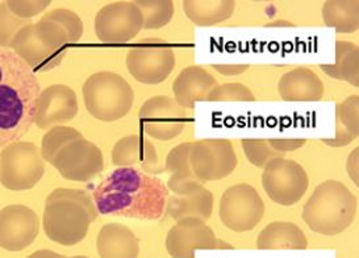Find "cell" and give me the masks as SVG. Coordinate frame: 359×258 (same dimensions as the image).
Instances as JSON below:
<instances>
[{"label": "cell", "instance_id": "1", "mask_svg": "<svg viewBox=\"0 0 359 258\" xmlns=\"http://www.w3.org/2000/svg\"><path fill=\"white\" fill-rule=\"evenodd\" d=\"M168 195L161 179L132 168H118L94 190L100 214L145 220L161 217Z\"/></svg>", "mask_w": 359, "mask_h": 258}, {"label": "cell", "instance_id": "2", "mask_svg": "<svg viewBox=\"0 0 359 258\" xmlns=\"http://www.w3.org/2000/svg\"><path fill=\"white\" fill-rule=\"evenodd\" d=\"M41 87L11 49H0V148L22 139L34 124Z\"/></svg>", "mask_w": 359, "mask_h": 258}, {"label": "cell", "instance_id": "3", "mask_svg": "<svg viewBox=\"0 0 359 258\" xmlns=\"http://www.w3.org/2000/svg\"><path fill=\"white\" fill-rule=\"evenodd\" d=\"M96 217L97 208L86 191L57 189L45 202L43 231L54 243L73 247L85 240Z\"/></svg>", "mask_w": 359, "mask_h": 258}, {"label": "cell", "instance_id": "4", "mask_svg": "<svg viewBox=\"0 0 359 258\" xmlns=\"http://www.w3.org/2000/svg\"><path fill=\"white\" fill-rule=\"evenodd\" d=\"M357 214V198L342 182L329 179L318 184L303 208L311 231L336 236L346 231Z\"/></svg>", "mask_w": 359, "mask_h": 258}, {"label": "cell", "instance_id": "5", "mask_svg": "<svg viewBox=\"0 0 359 258\" xmlns=\"http://www.w3.org/2000/svg\"><path fill=\"white\" fill-rule=\"evenodd\" d=\"M69 45L64 29L43 18L16 34L11 50L33 73L50 72L62 62Z\"/></svg>", "mask_w": 359, "mask_h": 258}, {"label": "cell", "instance_id": "6", "mask_svg": "<svg viewBox=\"0 0 359 258\" xmlns=\"http://www.w3.org/2000/svg\"><path fill=\"white\" fill-rule=\"evenodd\" d=\"M82 94L88 114L107 123L127 116L135 102L132 86L112 72L93 74L86 81Z\"/></svg>", "mask_w": 359, "mask_h": 258}, {"label": "cell", "instance_id": "7", "mask_svg": "<svg viewBox=\"0 0 359 258\" xmlns=\"http://www.w3.org/2000/svg\"><path fill=\"white\" fill-rule=\"evenodd\" d=\"M45 161L36 144L16 141L0 153V183L11 191L31 190L43 179Z\"/></svg>", "mask_w": 359, "mask_h": 258}, {"label": "cell", "instance_id": "8", "mask_svg": "<svg viewBox=\"0 0 359 258\" xmlns=\"http://www.w3.org/2000/svg\"><path fill=\"white\" fill-rule=\"evenodd\" d=\"M127 67L140 83L159 85L175 67V54L169 43L159 39H148L136 43L127 55Z\"/></svg>", "mask_w": 359, "mask_h": 258}, {"label": "cell", "instance_id": "9", "mask_svg": "<svg viewBox=\"0 0 359 258\" xmlns=\"http://www.w3.org/2000/svg\"><path fill=\"white\" fill-rule=\"evenodd\" d=\"M219 214L222 224L233 232H249L264 219V201L253 186L240 183L224 191Z\"/></svg>", "mask_w": 359, "mask_h": 258}, {"label": "cell", "instance_id": "10", "mask_svg": "<svg viewBox=\"0 0 359 258\" xmlns=\"http://www.w3.org/2000/svg\"><path fill=\"white\" fill-rule=\"evenodd\" d=\"M262 186L276 205H294L306 195L309 177L299 162L275 158L264 169Z\"/></svg>", "mask_w": 359, "mask_h": 258}, {"label": "cell", "instance_id": "11", "mask_svg": "<svg viewBox=\"0 0 359 258\" xmlns=\"http://www.w3.org/2000/svg\"><path fill=\"white\" fill-rule=\"evenodd\" d=\"M191 168L201 182L219 181L231 175L237 168L233 144L226 139H204L192 142Z\"/></svg>", "mask_w": 359, "mask_h": 258}, {"label": "cell", "instance_id": "12", "mask_svg": "<svg viewBox=\"0 0 359 258\" xmlns=\"http://www.w3.org/2000/svg\"><path fill=\"white\" fill-rule=\"evenodd\" d=\"M138 118L142 130L161 141L178 137L189 121L186 108L180 106L174 97L165 95L148 99L140 109Z\"/></svg>", "mask_w": 359, "mask_h": 258}, {"label": "cell", "instance_id": "13", "mask_svg": "<svg viewBox=\"0 0 359 258\" xmlns=\"http://www.w3.org/2000/svg\"><path fill=\"white\" fill-rule=\"evenodd\" d=\"M142 13L135 1H115L96 13L95 33L100 41L126 43L142 29Z\"/></svg>", "mask_w": 359, "mask_h": 258}, {"label": "cell", "instance_id": "14", "mask_svg": "<svg viewBox=\"0 0 359 258\" xmlns=\"http://www.w3.org/2000/svg\"><path fill=\"white\" fill-rule=\"evenodd\" d=\"M232 249L220 241L211 226L198 217H184L168 232L166 250L172 258H195L196 250Z\"/></svg>", "mask_w": 359, "mask_h": 258}, {"label": "cell", "instance_id": "15", "mask_svg": "<svg viewBox=\"0 0 359 258\" xmlns=\"http://www.w3.org/2000/svg\"><path fill=\"white\" fill-rule=\"evenodd\" d=\"M52 165L67 181L88 182L102 172L104 158L96 144L82 137L66 145Z\"/></svg>", "mask_w": 359, "mask_h": 258}, {"label": "cell", "instance_id": "16", "mask_svg": "<svg viewBox=\"0 0 359 258\" xmlns=\"http://www.w3.org/2000/svg\"><path fill=\"white\" fill-rule=\"evenodd\" d=\"M40 220L32 208L12 205L0 210V247L22 252L31 247L39 235Z\"/></svg>", "mask_w": 359, "mask_h": 258}, {"label": "cell", "instance_id": "17", "mask_svg": "<svg viewBox=\"0 0 359 258\" xmlns=\"http://www.w3.org/2000/svg\"><path fill=\"white\" fill-rule=\"evenodd\" d=\"M78 97L72 87L49 86L39 97L34 124L41 129L58 127L73 120L78 115Z\"/></svg>", "mask_w": 359, "mask_h": 258}, {"label": "cell", "instance_id": "18", "mask_svg": "<svg viewBox=\"0 0 359 258\" xmlns=\"http://www.w3.org/2000/svg\"><path fill=\"white\" fill-rule=\"evenodd\" d=\"M112 162L120 168H132L156 175L163 172L156 147L142 136L130 135L117 141L112 149Z\"/></svg>", "mask_w": 359, "mask_h": 258}, {"label": "cell", "instance_id": "19", "mask_svg": "<svg viewBox=\"0 0 359 258\" xmlns=\"http://www.w3.org/2000/svg\"><path fill=\"white\" fill-rule=\"evenodd\" d=\"M217 81L201 66H189L183 69L174 81L172 91L177 103L183 108L195 107L196 102H207Z\"/></svg>", "mask_w": 359, "mask_h": 258}, {"label": "cell", "instance_id": "20", "mask_svg": "<svg viewBox=\"0 0 359 258\" xmlns=\"http://www.w3.org/2000/svg\"><path fill=\"white\" fill-rule=\"evenodd\" d=\"M191 142H183L172 148L166 157L165 170L171 172L168 187L175 195H190L204 187L191 168Z\"/></svg>", "mask_w": 359, "mask_h": 258}, {"label": "cell", "instance_id": "21", "mask_svg": "<svg viewBox=\"0 0 359 258\" xmlns=\"http://www.w3.org/2000/svg\"><path fill=\"white\" fill-rule=\"evenodd\" d=\"M278 91L285 102H318L324 97V85L312 70L297 67L280 78Z\"/></svg>", "mask_w": 359, "mask_h": 258}, {"label": "cell", "instance_id": "22", "mask_svg": "<svg viewBox=\"0 0 359 258\" xmlns=\"http://www.w3.org/2000/svg\"><path fill=\"white\" fill-rule=\"evenodd\" d=\"M96 247L100 258H138L140 243L136 235L124 224L108 223L102 226Z\"/></svg>", "mask_w": 359, "mask_h": 258}, {"label": "cell", "instance_id": "23", "mask_svg": "<svg viewBox=\"0 0 359 258\" xmlns=\"http://www.w3.org/2000/svg\"><path fill=\"white\" fill-rule=\"evenodd\" d=\"M259 250H304L308 247L304 232L291 222H274L261 231L257 238Z\"/></svg>", "mask_w": 359, "mask_h": 258}, {"label": "cell", "instance_id": "24", "mask_svg": "<svg viewBox=\"0 0 359 258\" xmlns=\"http://www.w3.org/2000/svg\"><path fill=\"white\" fill-rule=\"evenodd\" d=\"M166 208L175 222L184 217H198L205 222L213 211V195L205 187L190 195H174L170 196Z\"/></svg>", "mask_w": 359, "mask_h": 258}, {"label": "cell", "instance_id": "25", "mask_svg": "<svg viewBox=\"0 0 359 258\" xmlns=\"http://www.w3.org/2000/svg\"><path fill=\"white\" fill-rule=\"evenodd\" d=\"M359 136V97L351 95L336 106V136L324 139L329 147H346Z\"/></svg>", "mask_w": 359, "mask_h": 258}, {"label": "cell", "instance_id": "26", "mask_svg": "<svg viewBox=\"0 0 359 258\" xmlns=\"http://www.w3.org/2000/svg\"><path fill=\"white\" fill-rule=\"evenodd\" d=\"M232 0H186L183 10L191 22L201 27H211L228 20L234 12Z\"/></svg>", "mask_w": 359, "mask_h": 258}, {"label": "cell", "instance_id": "27", "mask_svg": "<svg viewBox=\"0 0 359 258\" xmlns=\"http://www.w3.org/2000/svg\"><path fill=\"white\" fill-rule=\"evenodd\" d=\"M327 76L359 86V49L348 41L336 43V62L320 66Z\"/></svg>", "mask_w": 359, "mask_h": 258}, {"label": "cell", "instance_id": "28", "mask_svg": "<svg viewBox=\"0 0 359 258\" xmlns=\"http://www.w3.org/2000/svg\"><path fill=\"white\" fill-rule=\"evenodd\" d=\"M323 19L337 33L357 32L359 28L358 0H329L323 6Z\"/></svg>", "mask_w": 359, "mask_h": 258}, {"label": "cell", "instance_id": "29", "mask_svg": "<svg viewBox=\"0 0 359 258\" xmlns=\"http://www.w3.org/2000/svg\"><path fill=\"white\" fill-rule=\"evenodd\" d=\"M135 4L142 13V29H161L172 20L175 8L171 0H138Z\"/></svg>", "mask_w": 359, "mask_h": 258}, {"label": "cell", "instance_id": "30", "mask_svg": "<svg viewBox=\"0 0 359 258\" xmlns=\"http://www.w3.org/2000/svg\"><path fill=\"white\" fill-rule=\"evenodd\" d=\"M82 137L83 135L78 129L72 128V127L58 125L49 129L48 133H45L43 137L41 148H40L43 161L52 163L55 156L62 151L66 145L72 144L73 141L79 140Z\"/></svg>", "mask_w": 359, "mask_h": 258}, {"label": "cell", "instance_id": "31", "mask_svg": "<svg viewBox=\"0 0 359 258\" xmlns=\"http://www.w3.org/2000/svg\"><path fill=\"white\" fill-rule=\"evenodd\" d=\"M246 158L254 166L264 169L275 158H282L285 154L275 151L269 140L264 139H243L241 141Z\"/></svg>", "mask_w": 359, "mask_h": 258}, {"label": "cell", "instance_id": "32", "mask_svg": "<svg viewBox=\"0 0 359 258\" xmlns=\"http://www.w3.org/2000/svg\"><path fill=\"white\" fill-rule=\"evenodd\" d=\"M31 22L13 15L7 7V3L3 1L0 4V49H11L16 34Z\"/></svg>", "mask_w": 359, "mask_h": 258}, {"label": "cell", "instance_id": "33", "mask_svg": "<svg viewBox=\"0 0 359 258\" xmlns=\"http://www.w3.org/2000/svg\"><path fill=\"white\" fill-rule=\"evenodd\" d=\"M45 19L55 22L60 25L65 33L67 34L70 45L78 43L83 34V22L81 18L75 12L66 10V8H58L54 11L49 12L43 16Z\"/></svg>", "mask_w": 359, "mask_h": 258}, {"label": "cell", "instance_id": "34", "mask_svg": "<svg viewBox=\"0 0 359 258\" xmlns=\"http://www.w3.org/2000/svg\"><path fill=\"white\" fill-rule=\"evenodd\" d=\"M255 97L249 87L243 83L217 85L210 93L207 102H254Z\"/></svg>", "mask_w": 359, "mask_h": 258}, {"label": "cell", "instance_id": "35", "mask_svg": "<svg viewBox=\"0 0 359 258\" xmlns=\"http://www.w3.org/2000/svg\"><path fill=\"white\" fill-rule=\"evenodd\" d=\"M6 3L13 15L27 20L40 15L50 6L49 0H8Z\"/></svg>", "mask_w": 359, "mask_h": 258}, {"label": "cell", "instance_id": "36", "mask_svg": "<svg viewBox=\"0 0 359 258\" xmlns=\"http://www.w3.org/2000/svg\"><path fill=\"white\" fill-rule=\"evenodd\" d=\"M270 145L275 151L285 154L287 151H294L304 147L306 140L304 139H270Z\"/></svg>", "mask_w": 359, "mask_h": 258}, {"label": "cell", "instance_id": "37", "mask_svg": "<svg viewBox=\"0 0 359 258\" xmlns=\"http://www.w3.org/2000/svg\"><path fill=\"white\" fill-rule=\"evenodd\" d=\"M358 154L359 149H354L353 153L348 156V162H346V170H348V175L357 186L359 184Z\"/></svg>", "mask_w": 359, "mask_h": 258}, {"label": "cell", "instance_id": "38", "mask_svg": "<svg viewBox=\"0 0 359 258\" xmlns=\"http://www.w3.org/2000/svg\"><path fill=\"white\" fill-rule=\"evenodd\" d=\"M213 69L222 76H238L249 69V64H213Z\"/></svg>", "mask_w": 359, "mask_h": 258}, {"label": "cell", "instance_id": "39", "mask_svg": "<svg viewBox=\"0 0 359 258\" xmlns=\"http://www.w3.org/2000/svg\"><path fill=\"white\" fill-rule=\"evenodd\" d=\"M27 258H65L62 254L60 253H55L53 250H48V249H41V250H37L32 253L31 256H28Z\"/></svg>", "mask_w": 359, "mask_h": 258}, {"label": "cell", "instance_id": "40", "mask_svg": "<svg viewBox=\"0 0 359 258\" xmlns=\"http://www.w3.org/2000/svg\"><path fill=\"white\" fill-rule=\"evenodd\" d=\"M65 258H88V257H86V256H74V257H65Z\"/></svg>", "mask_w": 359, "mask_h": 258}]
</instances>
